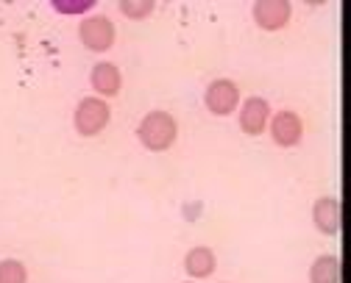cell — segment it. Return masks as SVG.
Masks as SVG:
<instances>
[{"mask_svg":"<svg viewBox=\"0 0 351 283\" xmlns=\"http://www.w3.org/2000/svg\"><path fill=\"white\" fill-rule=\"evenodd\" d=\"M176 136H179V122L173 120V114L167 111H148L143 120H140V128H137V139L140 145L151 153H165L173 148Z\"/></svg>","mask_w":351,"mask_h":283,"instance_id":"obj_1","label":"cell"},{"mask_svg":"<svg viewBox=\"0 0 351 283\" xmlns=\"http://www.w3.org/2000/svg\"><path fill=\"white\" fill-rule=\"evenodd\" d=\"M112 120V109L104 98H95V94H90V98H81L78 106H75V114H73V125L81 136H98Z\"/></svg>","mask_w":351,"mask_h":283,"instance_id":"obj_2","label":"cell"},{"mask_svg":"<svg viewBox=\"0 0 351 283\" xmlns=\"http://www.w3.org/2000/svg\"><path fill=\"white\" fill-rule=\"evenodd\" d=\"M78 39L86 51L93 53H106L114 47V39H117V28L112 23V17L106 14H90L84 17L81 25H78Z\"/></svg>","mask_w":351,"mask_h":283,"instance_id":"obj_3","label":"cell"},{"mask_svg":"<svg viewBox=\"0 0 351 283\" xmlns=\"http://www.w3.org/2000/svg\"><path fill=\"white\" fill-rule=\"evenodd\" d=\"M204 103H206V111L215 114V117H229L240 109V86L229 78H217L206 86L204 92Z\"/></svg>","mask_w":351,"mask_h":283,"instance_id":"obj_4","label":"cell"},{"mask_svg":"<svg viewBox=\"0 0 351 283\" xmlns=\"http://www.w3.org/2000/svg\"><path fill=\"white\" fill-rule=\"evenodd\" d=\"M268 131H271V139L276 142L279 148H295L301 142V136H304V120L295 111L282 109V111L271 114Z\"/></svg>","mask_w":351,"mask_h":283,"instance_id":"obj_5","label":"cell"},{"mask_svg":"<svg viewBox=\"0 0 351 283\" xmlns=\"http://www.w3.org/2000/svg\"><path fill=\"white\" fill-rule=\"evenodd\" d=\"M254 23L262 28V31H282L290 17H293V3H287V0H256L254 9Z\"/></svg>","mask_w":351,"mask_h":283,"instance_id":"obj_6","label":"cell"},{"mask_svg":"<svg viewBox=\"0 0 351 283\" xmlns=\"http://www.w3.org/2000/svg\"><path fill=\"white\" fill-rule=\"evenodd\" d=\"M271 122V103L265 98L240 100V131L245 136H259L268 131Z\"/></svg>","mask_w":351,"mask_h":283,"instance_id":"obj_7","label":"cell"},{"mask_svg":"<svg viewBox=\"0 0 351 283\" xmlns=\"http://www.w3.org/2000/svg\"><path fill=\"white\" fill-rule=\"evenodd\" d=\"M340 219H343V211H340V200L335 195H324L313 203V225L324 236H337Z\"/></svg>","mask_w":351,"mask_h":283,"instance_id":"obj_8","label":"cell"},{"mask_svg":"<svg viewBox=\"0 0 351 283\" xmlns=\"http://www.w3.org/2000/svg\"><path fill=\"white\" fill-rule=\"evenodd\" d=\"M90 83L95 89V98H114L123 89V72L112 62H98L90 70Z\"/></svg>","mask_w":351,"mask_h":283,"instance_id":"obj_9","label":"cell"},{"mask_svg":"<svg viewBox=\"0 0 351 283\" xmlns=\"http://www.w3.org/2000/svg\"><path fill=\"white\" fill-rule=\"evenodd\" d=\"M217 267V258H215V250L206 247V245H198V247H190L187 256H184V272L193 278V280H204L215 272Z\"/></svg>","mask_w":351,"mask_h":283,"instance_id":"obj_10","label":"cell"},{"mask_svg":"<svg viewBox=\"0 0 351 283\" xmlns=\"http://www.w3.org/2000/svg\"><path fill=\"white\" fill-rule=\"evenodd\" d=\"M310 283H340V258L335 253H324L310 267Z\"/></svg>","mask_w":351,"mask_h":283,"instance_id":"obj_11","label":"cell"},{"mask_svg":"<svg viewBox=\"0 0 351 283\" xmlns=\"http://www.w3.org/2000/svg\"><path fill=\"white\" fill-rule=\"evenodd\" d=\"M0 283H28V269L20 258L0 261Z\"/></svg>","mask_w":351,"mask_h":283,"instance_id":"obj_12","label":"cell"},{"mask_svg":"<svg viewBox=\"0 0 351 283\" xmlns=\"http://www.w3.org/2000/svg\"><path fill=\"white\" fill-rule=\"evenodd\" d=\"M154 9H156L154 0H123V3H120V12L128 20H145V17L154 14Z\"/></svg>","mask_w":351,"mask_h":283,"instance_id":"obj_13","label":"cell"},{"mask_svg":"<svg viewBox=\"0 0 351 283\" xmlns=\"http://www.w3.org/2000/svg\"><path fill=\"white\" fill-rule=\"evenodd\" d=\"M93 6H95L93 0H73V3L70 0H53V9L62 14H86Z\"/></svg>","mask_w":351,"mask_h":283,"instance_id":"obj_14","label":"cell"},{"mask_svg":"<svg viewBox=\"0 0 351 283\" xmlns=\"http://www.w3.org/2000/svg\"><path fill=\"white\" fill-rule=\"evenodd\" d=\"M184 283H195V280H184Z\"/></svg>","mask_w":351,"mask_h":283,"instance_id":"obj_15","label":"cell"}]
</instances>
